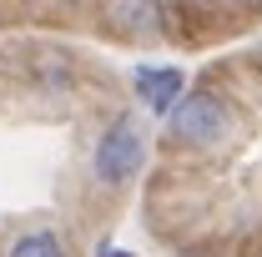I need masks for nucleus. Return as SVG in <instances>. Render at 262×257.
<instances>
[{
	"label": "nucleus",
	"instance_id": "7ed1b4c3",
	"mask_svg": "<svg viewBox=\"0 0 262 257\" xmlns=\"http://www.w3.org/2000/svg\"><path fill=\"white\" fill-rule=\"evenodd\" d=\"M106 15L121 35L141 40V46L162 35V0H106Z\"/></svg>",
	"mask_w": 262,
	"mask_h": 257
},
{
	"label": "nucleus",
	"instance_id": "20e7f679",
	"mask_svg": "<svg viewBox=\"0 0 262 257\" xmlns=\"http://www.w3.org/2000/svg\"><path fill=\"white\" fill-rule=\"evenodd\" d=\"M136 96H141V106L146 111H157V116H166L171 111V101L187 91V81H182V71L177 66H136Z\"/></svg>",
	"mask_w": 262,
	"mask_h": 257
},
{
	"label": "nucleus",
	"instance_id": "0eeeda50",
	"mask_svg": "<svg viewBox=\"0 0 262 257\" xmlns=\"http://www.w3.org/2000/svg\"><path fill=\"white\" fill-rule=\"evenodd\" d=\"M202 5H232V0H202Z\"/></svg>",
	"mask_w": 262,
	"mask_h": 257
},
{
	"label": "nucleus",
	"instance_id": "39448f33",
	"mask_svg": "<svg viewBox=\"0 0 262 257\" xmlns=\"http://www.w3.org/2000/svg\"><path fill=\"white\" fill-rule=\"evenodd\" d=\"M5 257H71V247H66L61 232H51V227H35V232H20V237L5 247Z\"/></svg>",
	"mask_w": 262,
	"mask_h": 257
},
{
	"label": "nucleus",
	"instance_id": "f257e3e1",
	"mask_svg": "<svg viewBox=\"0 0 262 257\" xmlns=\"http://www.w3.org/2000/svg\"><path fill=\"white\" fill-rule=\"evenodd\" d=\"M146 166V121L136 111H121L111 116L106 131L96 136V152H91V182L106 187V192H121L141 177Z\"/></svg>",
	"mask_w": 262,
	"mask_h": 257
},
{
	"label": "nucleus",
	"instance_id": "f03ea898",
	"mask_svg": "<svg viewBox=\"0 0 262 257\" xmlns=\"http://www.w3.org/2000/svg\"><path fill=\"white\" fill-rule=\"evenodd\" d=\"M232 101L222 91H182L166 111V141L171 146H187V152H207L217 146L222 136H232Z\"/></svg>",
	"mask_w": 262,
	"mask_h": 257
},
{
	"label": "nucleus",
	"instance_id": "6e6552de",
	"mask_svg": "<svg viewBox=\"0 0 262 257\" xmlns=\"http://www.w3.org/2000/svg\"><path fill=\"white\" fill-rule=\"evenodd\" d=\"M257 61H262V51H257Z\"/></svg>",
	"mask_w": 262,
	"mask_h": 257
},
{
	"label": "nucleus",
	"instance_id": "423d86ee",
	"mask_svg": "<svg viewBox=\"0 0 262 257\" xmlns=\"http://www.w3.org/2000/svg\"><path fill=\"white\" fill-rule=\"evenodd\" d=\"M35 81H40V91H51V96L76 86V76H71V61H66V56H46V61L35 66Z\"/></svg>",
	"mask_w": 262,
	"mask_h": 257
}]
</instances>
